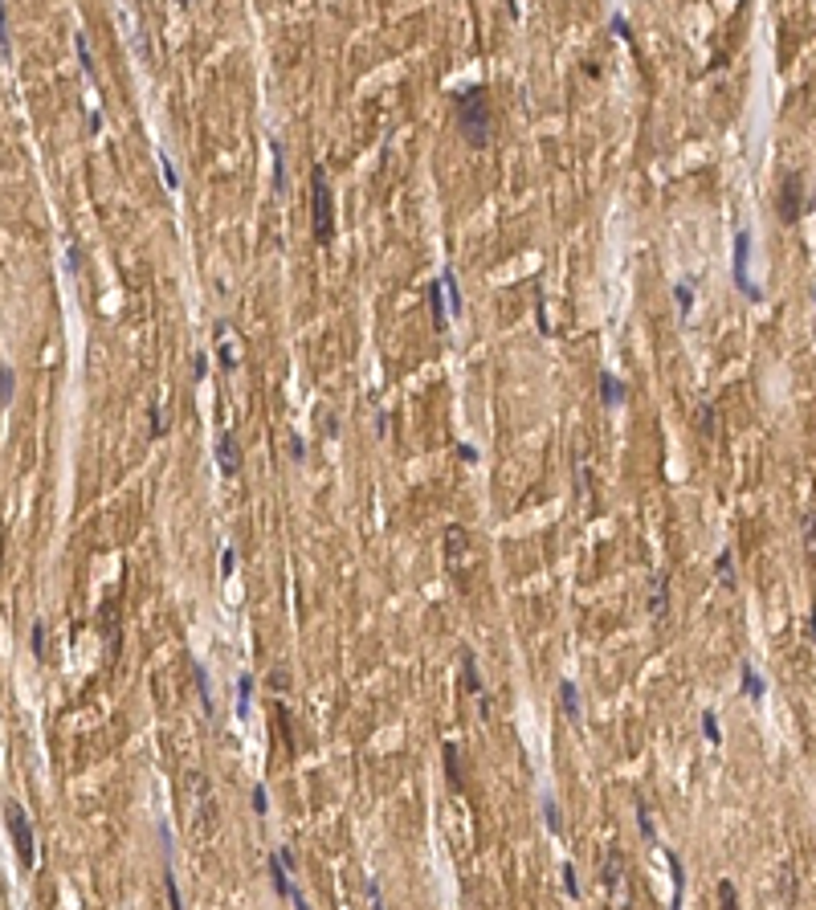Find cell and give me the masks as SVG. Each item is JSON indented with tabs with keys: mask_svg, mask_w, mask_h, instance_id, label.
Here are the masks:
<instances>
[{
	"mask_svg": "<svg viewBox=\"0 0 816 910\" xmlns=\"http://www.w3.org/2000/svg\"><path fill=\"white\" fill-rule=\"evenodd\" d=\"M453 115H457V127H461V135H465V144H470V147H486V144H490L494 115H490V94H486V86L457 90V94H453Z\"/></svg>",
	"mask_w": 816,
	"mask_h": 910,
	"instance_id": "cell-1",
	"label": "cell"
},
{
	"mask_svg": "<svg viewBox=\"0 0 816 910\" xmlns=\"http://www.w3.org/2000/svg\"><path fill=\"white\" fill-rule=\"evenodd\" d=\"M600 894L604 910H633V882H628V862L617 849H608V858L600 865Z\"/></svg>",
	"mask_w": 816,
	"mask_h": 910,
	"instance_id": "cell-2",
	"label": "cell"
},
{
	"mask_svg": "<svg viewBox=\"0 0 816 910\" xmlns=\"http://www.w3.org/2000/svg\"><path fill=\"white\" fill-rule=\"evenodd\" d=\"M311 180H314V188H311L314 237H318V245H331V237H335V196H331V184H327V168L314 164Z\"/></svg>",
	"mask_w": 816,
	"mask_h": 910,
	"instance_id": "cell-3",
	"label": "cell"
},
{
	"mask_svg": "<svg viewBox=\"0 0 816 910\" xmlns=\"http://www.w3.org/2000/svg\"><path fill=\"white\" fill-rule=\"evenodd\" d=\"M4 825H8V837L17 845V858L21 865H37V845H33V829H29V816L17 800H8L4 804Z\"/></svg>",
	"mask_w": 816,
	"mask_h": 910,
	"instance_id": "cell-4",
	"label": "cell"
},
{
	"mask_svg": "<svg viewBox=\"0 0 816 910\" xmlns=\"http://www.w3.org/2000/svg\"><path fill=\"white\" fill-rule=\"evenodd\" d=\"M731 274H735V286L743 290L747 302H759V298H764V294H759V286H755V278H751V233H747V229H739V233H735V258H731Z\"/></svg>",
	"mask_w": 816,
	"mask_h": 910,
	"instance_id": "cell-5",
	"label": "cell"
},
{
	"mask_svg": "<svg viewBox=\"0 0 816 910\" xmlns=\"http://www.w3.org/2000/svg\"><path fill=\"white\" fill-rule=\"evenodd\" d=\"M775 213L784 225H796L804 213V176L800 172H784L780 176V196H775Z\"/></svg>",
	"mask_w": 816,
	"mask_h": 910,
	"instance_id": "cell-6",
	"label": "cell"
},
{
	"mask_svg": "<svg viewBox=\"0 0 816 910\" xmlns=\"http://www.w3.org/2000/svg\"><path fill=\"white\" fill-rule=\"evenodd\" d=\"M441 290H445V282L437 278V282H432V286H429V311H432V327H437V331H449V318H453V311L445 307V298H441Z\"/></svg>",
	"mask_w": 816,
	"mask_h": 910,
	"instance_id": "cell-7",
	"label": "cell"
},
{
	"mask_svg": "<svg viewBox=\"0 0 816 910\" xmlns=\"http://www.w3.org/2000/svg\"><path fill=\"white\" fill-rule=\"evenodd\" d=\"M216 461H220V474L225 478H233L237 474V437L225 429L220 433V445H216Z\"/></svg>",
	"mask_w": 816,
	"mask_h": 910,
	"instance_id": "cell-8",
	"label": "cell"
},
{
	"mask_svg": "<svg viewBox=\"0 0 816 910\" xmlns=\"http://www.w3.org/2000/svg\"><path fill=\"white\" fill-rule=\"evenodd\" d=\"M559 702H563V710H568V719H572V722L584 719V710H579V690H576V682H572V678H563V682H559Z\"/></svg>",
	"mask_w": 816,
	"mask_h": 910,
	"instance_id": "cell-9",
	"label": "cell"
},
{
	"mask_svg": "<svg viewBox=\"0 0 816 910\" xmlns=\"http://www.w3.org/2000/svg\"><path fill=\"white\" fill-rule=\"evenodd\" d=\"M441 760H445V780H449V788H461V755H457V743H441Z\"/></svg>",
	"mask_w": 816,
	"mask_h": 910,
	"instance_id": "cell-10",
	"label": "cell"
},
{
	"mask_svg": "<svg viewBox=\"0 0 816 910\" xmlns=\"http://www.w3.org/2000/svg\"><path fill=\"white\" fill-rule=\"evenodd\" d=\"M290 865L282 862V858H278V853H274V858H269V882H274V890H278V898H290V874H286Z\"/></svg>",
	"mask_w": 816,
	"mask_h": 910,
	"instance_id": "cell-11",
	"label": "cell"
},
{
	"mask_svg": "<svg viewBox=\"0 0 816 910\" xmlns=\"http://www.w3.org/2000/svg\"><path fill=\"white\" fill-rule=\"evenodd\" d=\"M465 686L481 698V715H490V698H486V686H481V673H478V662L465 653Z\"/></svg>",
	"mask_w": 816,
	"mask_h": 910,
	"instance_id": "cell-12",
	"label": "cell"
},
{
	"mask_svg": "<svg viewBox=\"0 0 816 910\" xmlns=\"http://www.w3.org/2000/svg\"><path fill=\"white\" fill-rule=\"evenodd\" d=\"M666 862H670V874H673V910H682V894H686V874H682V858L673 853V849H666Z\"/></svg>",
	"mask_w": 816,
	"mask_h": 910,
	"instance_id": "cell-13",
	"label": "cell"
},
{
	"mask_svg": "<svg viewBox=\"0 0 816 910\" xmlns=\"http://www.w3.org/2000/svg\"><path fill=\"white\" fill-rule=\"evenodd\" d=\"M269 160H274V188L286 192V151L278 139H269Z\"/></svg>",
	"mask_w": 816,
	"mask_h": 910,
	"instance_id": "cell-14",
	"label": "cell"
},
{
	"mask_svg": "<svg viewBox=\"0 0 816 910\" xmlns=\"http://www.w3.org/2000/svg\"><path fill=\"white\" fill-rule=\"evenodd\" d=\"M600 400L604 405H624V384L617 376H608V372L600 376Z\"/></svg>",
	"mask_w": 816,
	"mask_h": 910,
	"instance_id": "cell-15",
	"label": "cell"
},
{
	"mask_svg": "<svg viewBox=\"0 0 816 910\" xmlns=\"http://www.w3.org/2000/svg\"><path fill=\"white\" fill-rule=\"evenodd\" d=\"M743 694L755 698V702L764 698V678L755 673V666H751V662H743Z\"/></svg>",
	"mask_w": 816,
	"mask_h": 910,
	"instance_id": "cell-16",
	"label": "cell"
},
{
	"mask_svg": "<svg viewBox=\"0 0 816 910\" xmlns=\"http://www.w3.org/2000/svg\"><path fill=\"white\" fill-rule=\"evenodd\" d=\"M249 698H253V678L241 673V678H237V719L249 715Z\"/></svg>",
	"mask_w": 816,
	"mask_h": 910,
	"instance_id": "cell-17",
	"label": "cell"
},
{
	"mask_svg": "<svg viewBox=\"0 0 816 910\" xmlns=\"http://www.w3.org/2000/svg\"><path fill=\"white\" fill-rule=\"evenodd\" d=\"M673 298H677V311H682V318H686V314L694 311V286H690V278L673 286Z\"/></svg>",
	"mask_w": 816,
	"mask_h": 910,
	"instance_id": "cell-18",
	"label": "cell"
},
{
	"mask_svg": "<svg viewBox=\"0 0 816 910\" xmlns=\"http://www.w3.org/2000/svg\"><path fill=\"white\" fill-rule=\"evenodd\" d=\"M192 678H196V690H200V702H204V710H213V694H209V673L200 662H192Z\"/></svg>",
	"mask_w": 816,
	"mask_h": 910,
	"instance_id": "cell-19",
	"label": "cell"
},
{
	"mask_svg": "<svg viewBox=\"0 0 816 910\" xmlns=\"http://www.w3.org/2000/svg\"><path fill=\"white\" fill-rule=\"evenodd\" d=\"M449 547H453V551H449V568L457 572V564H461V551H465V531H461V527H449Z\"/></svg>",
	"mask_w": 816,
	"mask_h": 910,
	"instance_id": "cell-20",
	"label": "cell"
},
{
	"mask_svg": "<svg viewBox=\"0 0 816 910\" xmlns=\"http://www.w3.org/2000/svg\"><path fill=\"white\" fill-rule=\"evenodd\" d=\"M702 735L710 747H719L722 743V731H719V719H715V710H702Z\"/></svg>",
	"mask_w": 816,
	"mask_h": 910,
	"instance_id": "cell-21",
	"label": "cell"
},
{
	"mask_svg": "<svg viewBox=\"0 0 816 910\" xmlns=\"http://www.w3.org/2000/svg\"><path fill=\"white\" fill-rule=\"evenodd\" d=\"M637 825H641V837H645L649 845H657V829H653V820H649L645 800H637Z\"/></svg>",
	"mask_w": 816,
	"mask_h": 910,
	"instance_id": "cell-22",
	"label": "cell"
},
{
	"mask_svg": "<svg viewBox=\"0 0 816 910\" xmlns=\"http://www.w3.org/2000/svg\"><path fill=\"white\" fill-rule=\"evenodd\" d=\"M216 356H220V368H225V372H237V351H233V343L225 339V327H220V351H216Z\"/></svg>",
	"mask_w": 816,
	"mask_h": 910,
	"instance_id": "cell-23",
	"label": "cell"
},
{
	"mask_svg": "<svg viewBox=\"0 0 816 910\" xmlns=\"http://www.w3.org/2000/svg\"><path fill=\"white\" fill-rule=\"evenodd\" d=\"M73 49H78V62H82V70L94 78V57H90V46H86V37H82V33H73Z\"/></svg>",
	"mask_w": 816,
	"mask_h": 910,
	"instance_id": "cell-24",
	"label": "cell"
},
{
	"mask_svg": "<svg viewBox=\"0 0 816 910\" xmlns=\"http://www.w3.org/2000/svg\"><path fill=\"white\" fill-rule=\"evenodd\" d=\"M543 813H547V829H551V833H563V816H559L555 796H547V800H543Z\"/></svg>",
	"mask_w": 816,
	"mask_h": 910,
	"instance_id": "cell-25",
	"label": "cell"
},
{
	"mask_svg": "<svg viewBox=\"0 0 816 910\" xmlns=\"http://www.w3.org/2000/svg\"><path fill=\"white\" fill-rule=\"evenodd\" d=\"M719 906L722 910H739V894H735V886H731L726 878L719 882Z\"/></svg>",
	"mask_w": 816,
	"mask_h": 910,
	"instance_id": "cell-26",
	"label": "cell"
},
{
	"mask_svg": "<svg viewBox=\"0 0 816 910\" xmlns=\"http://www.w3.org/2000/svg\"><path fill=\"white\" fill-rule=\"evenodd\" d=\"M0 49H4V62L13 57V37H8V8L0 4Z\"/></svg>",
	"mask_w": 816,
	"mask_h": 910,
	"instance_id": "cell-27",
	"label": "cell"
},
{
	"mask_svg": "<svg viewBox=\"0 0 816 910\" xmlns=\"http://www.w3.org/2000/svg\"><path fill=\"white\" fill-rule=\"evenodd\" d=\"M155 160H160V172H164V184H168V188L176 192V188H180V176H176V168H171L168 151H160V155H155Z\"/></svg>",
	"mask_w": 816,
	"mask_h": 910,
	"instance_id": "cell-28",
	"label": "cell"
},
{
	"mask_svg": "<svg viewBox=\"0 0 816 910\" xmlns=\"http://www.w3.org/2000/svg\"><path fill=\"white\" fill-rule=\"evenodd\" d=\"M8 400H13V368L4 363V368H0V405L8 408Z\"/></svg>",
	"mask_w": 816,
	"mask_h": 910,
	"instance_id": "cell-29",
	"label": "cell"
},
{
	"mask_svg": "<svg viewBox=\"0 0 816 910\" xmlns=\"http://www.w3.org/2000/svg\"><path fill=\"white\" fill-rule=\"evenodd\" d=\"M33 657L45 662V624H41V621L33 624Z\"/></svg>",
	"mask_w": 816,
	"mask_h": 910,
	"instance_id": "cell-30",
	"label": "cell"
},
{
	"mask_svg": "<svg viewBox=\"0 0 816 910\" xmlns=\"http://www.w3.org/2000/svg\"><path fill=\"white\" fill-rule=\"evenodd\" d=\"M278 727H282V739H286V747H290V751H298V747H294V731H290V710H286V706H278Z\"/></svg>",
	"mask_w": 816,
	"mask_h": 910,
	"instance_id": "cell-31",
	"label": "cell"
},
{
	"mask_svg": "<svg viewBox=\"0 0 816 910\" xmlns=\"http://www.w3.org/2000/svg\"><path fill=\"white\" fill-rule=\"evenodd\" d=\"M698 429L706 433V437L715 433V408H710V405H702V408H698Z\"/></svg>",
	"mask_w": 816,
	"mask_h": 910,
	"instance_id": "cell-32",
	"label": "cell"
},
{
	"mask_svg": "<svg viewBox=\"0 0 816 910\" xmlns=\"http://www.w3.org/2000/svg\"><path fill=\"white\" fill-rule=\"evenodd\" d=\"M269 690H274V694H286V690H290V673L286 670H274V673H269Z\"/></svg>",
	"mask_w": 816,
	"mask_h": 910,
	"instance_id": "cell-33",
	"label": "cell"
},
{
	"mask_svg": "<svg viewBox=\"0 0 816 910\" xmlns=\"http://www.w3.org/2000/svg\"><path fill=\"white\" fill-rule=\"evenodd\" d=\"M715 572H719L722 584H731V551H722L719 559H715Z\"/></svg>",
	"mask_w": 816,
	"mask_h": 910,
	"instance_id": "cell-34",
	"label": "cell"
},
{
	"mask_svg": "<svg viewBox=\"0 0 816 910\" xmlns=\"http://www.w3.org/2000/svg\"><path fill=\"white\" fill-rule=\"evenodd\" d=\"M563 890H568L572 898H579V882H576V869H572V865H563Z\"/></svg>",
	"mask_w": 816,
	"mask_h": 910,
	"instance_id": "cell-35",
	"label": "cell"
},
{
	"mask_svg": "<svg viewBox=\"0 0 816 910\" xmlns=\"http://www.w3.org/2000/svg\"><path fill=\"white\" fill-rule=\"evenodd\" d=\"M192 376H196V380L209 376V356H204V351H196V356H192Z\"/></svg>",
	"mask_w": 816,
	"mask_h": 910,
	"instance_id": "cell-36",
	"label": "cell"
},
{
	"mask_svg": "<svg viewBox=\"0 0 816 910\" xmlns=\"http://www.w3.org/2000/svg\"><path fill=\"white\" fill-rule=\"evenodd\" d=\"M666 588H670V584H666V580H657V588H653V604H649L653 612H661V608H666Z\"/></svg>",
	"mask_w": 816,
	"mask_h": 910,
	"instance_id": "cell-37",
	"label": "cell"
},
{
	"mask_svg": "<svg viewBox=\"0 0 816 910\" xmlns=\"http://www.w3.org/2000/svg\"><path fill=\"white\" fill-rule=\"evenodd\" d=\"M233 568H237V551L225 547V555H220V575H233Z\"/></svg>",
	"mask_w": 816,
	"mask_h": 910,
	"instance_id": "cell-38",
	"label": "cell"
},
{
	"mask_svg": "<svg viewBox=\"0 0 816 910\" xmlns=\"http://www.w3.org/2000/svg\"><path fill=\"white\" fill-rule=\"evenodd\" d=\"M253 813L265 816L269 813V800H265V788H253Z\"/></svg>",
	"mask_w": 816,
	"mask_h": 910,
	"instance_id": "cell-39",
	"label": "cell"
},
{
	"mask_svg": "<svg viewBox=\"0 0 816 910\" xmlns=\"http://www.w3.org/2000/svg\"><path fill=\"white\" fill-rule=\"evenodd\" d=\"M804 543L816 551V514H808V519H804Z\"/></svg>",
	"mask_w": 816,
	"mask_h": 910,
	"instance_id": "cell-40",
	"label": "cell"
},
{
	"mask_svg": "<svg viewBox=\"0 0 816 910\" xmlns=\"http://www.w3.org/2000/svg\"><path fill=\"white\" fill-rule=\"evenodd\" d=\"M367 894H372V906L384 910V894H380V882H367Z\"/></svg>",
	"mask_w": 816,
	"mask_h": 910,
	"instance_id": "cell-41",
	"label": "cell"
},
{
	"mask_svg": "<svg viewBox=\"0 0 816 910\" xmlns=\"http://www.w3.org/2000/svg\"><path fill=\"white\" fill-rule=\"evenodd\" d=\"M290 457L302 461V437H298V433H290Z\"/></svg>",
	"mask_w": 816,
	"mask_h": 910,
	"instance_id": "cell-42",
	"label": "cell"
},
{
	"mask_svg": "<svg viewBox=\"0 0 816 910\" xmlns=\"http://www.w3.org/2000/svg\"><path fill=\"white\" fill-rule=\"evenodd\" d=\"M457 454H461V461H478V449H474V445H457Z\"/></svg>",
	"mask_w": 816,
	"mask_h": 910,
	"instance_id": "cell-43",
	"label": "cell"
},
{
	"mask_svg": "<svg viewBox=\"0 0 816 910\" xmlns=\"http://www.w3.org/2000/svg\"><path fill=\"white\" fill-rule=\"evenodd\" d=\"M290 902H294V910H311V906H307V898H302V894H298V886L290 890Z\"/></svg>",
	"mask_w": 816,
	"mask_h": 910,
	"instance_id": "cell-44",
	"label": "cell"
},
{
	"mask_svg": "<svg viewBox=\"0 0 816 910\" xmlns=\"http://www.w3.org/2000/svg\"><path fill=\"white\" fill-rule=\"evenodd\" d=\"M612 29H617V37H628V24H624V17H612Z\"/></svg>",
	"mask_w": 816,
	"mask_h": 910,
	"instance_id": "cell-45",
	"label": "cell"
},
{
	"mask_svg": "<svg viewBox=\"0 0 816 910\" xmlns=\"http://www.w3.org/2000/svg\"><path fill=\"white\" fill-rule=\"evenodd\" d=\"M808 633H813V641H816V608H813V621H808Z\"/></svg>",
	"mask_w": 816,
	"mask_h": 910,
	"instance_id": "cell-46",
	"label": "cell"
},
{
	"mask_svg": "<svg viewBox=\"0 0 816 910\" xmlns=\"http://www.w3.org/2000/svg\"><path fill=\"white\" fill-rule=\"evenodd\" d=\"M813 302H816V290H813Z\"/></svg>",
	"mask_w": 816,
	"mask_h": 910,
	"instance_id": "cell-47",
	"label": "cell"
}]
</instances>
